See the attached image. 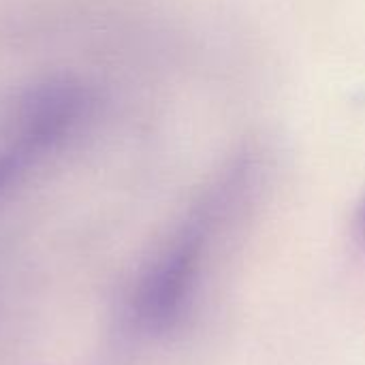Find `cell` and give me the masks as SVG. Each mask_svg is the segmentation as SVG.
<instances>
[{"label": "cell", "instance_id": "obj_1", "mask_svg": "<svg viewBox=\"0 0 365 365\" xmlns=\"http://www.w3.org/2000/svg\"><path fill=\"white\" fill-rule=\"evenodd\" d=\"M90 92L68 79L28 90L0 133V192L60 148L88 118Z\"/></svg>", "mask_w": 365, "mask_h": 365}, {"label": "cell", "instance_id": "obj_2", "mask_svg": "<svg viewBox=\"0 0 365 365\" xmlns=\"http://www.w3.org/2000/svg\"><path fill=\"white\" fill-rule=\"evenodd\" d=\"M201 244L203 227L197 220L175 237L141 280L135 297V314L145 329H169L184 312L197 280Z\"/></svg>", "mask_w": 365, "mask_h": 365}, {"label": "cell", "instance_id": "obj_3", "mask_svg": "<svg viewBox=\"0 0 365 365\" xmlns=\"http://www.w3.org/2000/svg\"><path fill=\"white\" fill-rule=\"evenodd\" d=\"M359 229H361V233H364L365 237V207L364 212H361V216H359Z\"/></svg>", "mask_w": 365, "mask_h": 365}]
</instances>
